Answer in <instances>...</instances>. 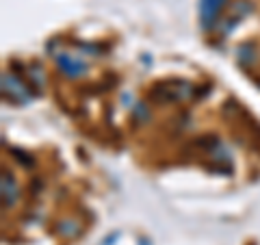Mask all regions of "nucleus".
Listing matches in <instances>:
<instances>
[{
	"label": "nucleus",
	"instance_id": "7ed1b4c3",
	"mask_svg": "<svg viewBox=\"0 0 260 245\" xmlns=\"http://www.w3.org/2000/svg\"><path fill=\"white\" fill-rule=\"evenodd\" d=\"M3 189H5V204L7 206H11V204L15 202V182H13V178L11 176H5L3 178Z\"/></svg>",
	"mask_w": 260,
	"mask_h": 245
},
{
	"label": "nucleus",
	"instance_id": "f257e3e1",
	"mask_svg": "<svg viewBox=\"0 0 260 245\" xmlns=\"http://www.w3.org/2000/svg\"><path fill=\"white\" fill-rule=\"evenodd\" d=\"M59 65L63 68V72L68 76H76V74H80V72L85 70L83 61H78L76 56H70V54H61L59 56Z\"/></svg>",
	"mask_w": 260,
	"mask_h": 245
},
{
	"label": "nucleus",
	"instance_id": "f03ea898",
	"mask_svg": "<svg viewBox=\"0 0 260 245\" xmlns=\"http://www.w3.org/2000/svg\"><path fill=\"white\" fill-rule=\"evenodd\" d=\"M219 7H221V0H204V3H202V18H204V24H210L217 18Z\"/></svg>",
	"mask_w": 260,
	"mask_h": 245
}]
</instances>
